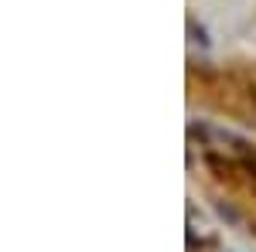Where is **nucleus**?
<instances>
[]
</instances>
